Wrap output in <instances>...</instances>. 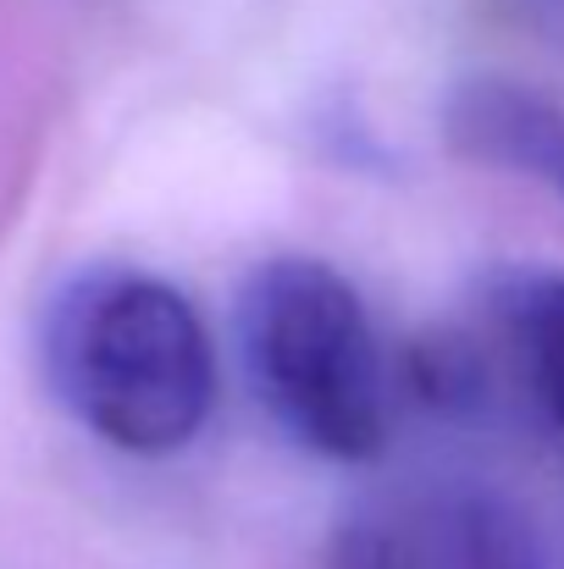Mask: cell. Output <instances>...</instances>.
Returning <instances> with one entry per match:
<instances>
[{
  "instance_id": "obj_1",
  "label": "cell",
  "mask_w": 564,
  "mask_h": 569,
  "mask_svg": "<svg viewBox=\"0 0 564 569\" xmlns=\"http://www.w3.org/2000/svg\"><path fill=\"white\" fill-rule=\"evenodd\" d=\"M56 403L122 453H178L216 403V355L184 288L139 266L72 271L39 321Z\"/></svg>"
},
{
  "instance_id": "obj_2",
  "label": "cell",
  "mask_w": 564,
  "mask_h": 569,
  "mask_svg": "<svg viewBox=\"0 0 564 569\" xmlns=\"http://www.w3.org/2000/svg\"><path fill=\"white\" fill-rule=\"evenodd\" d=\"M238 355L266 415L333 465H366L387 442V355L366 299L310 254H277L238 288Z\"/></svg>"
},
{
  "instance_id": "obj_3",
  "label": "cell",
  "mask_w": 564,
  "mask_h": 569,
  "mask_svg": "<svg viewBox=\"0 0 564 569\" xmlns=\"http://www.w3.org/2000/svg\"><path fill=\"white\" fill-rule=\"evenodd\" d=\"M327 569H543V537L493 487L398 481L344 509Z\"/></svg>"
},
{
  "instance_id": "obj_4",
  "label": "cell",
  "mask_w": 564,
  "mask_h": 569,
  "mask_svg": "<svg viewBox=\"0 0 564 569\" xmlns=\"http://www.w3.org/2000/svg\"><path fill=\"white\" fill-rule=\"evenodd\" d=\"M443 139L459 161L526 178L564 204V106L521 78H465L443 106Z\"/></svg>"
},
{
  "instance_id": "obj_5",
  "label": "cell",
  "mask_w": 564,
  "mask_h": 569,
  "mask_svg": "<svg viewBox=\"0 0 564 569\" xmlns=\"http://www.w3.org/2000/svg\"><path fill=\"white\" fill-rule=\"evenodd\" d=\"M487 349L504 360L509 381L564 442V271L554 266H509L482 288Z\"/></svg>"
}]
</instances>
